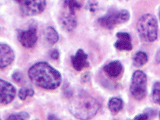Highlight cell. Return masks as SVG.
<instances>
[{"label":"cell","mask_w":160,"mask_h":120,"mask_svg":"<svg viewBox=\"0 0 160 120\" xmlns=\"http://www.w3.org/2000/svg\"><path fill=\"white\" fill-rule=\"evenodd\" d=\"M28 75L33 83L43 89H57L62 83L59 72L46 62L34 64L29 69Z\"/></svg>","instance_id":"6da1fadb"},{"label":"cell","mask_w":160,"mask_h":120,"mask_svg":"<svg viewBox=\"0 0 160 120\" xmlns=\"http://www.w3.org/2000/svg\"><path fill=\"white\" fill-rule=\"evenodd\" d=\"M98 101L89 95L80 92L72 97L69 109L74 117L79 120H89L96 115L99 109Z\"/></svg>","instance_id":"7a4b0ae2"},{"label":"cell","mask_w":160,"mask_h":120,"mask_svg":"<svg viewBox=\"0 0 160 120\" xmlns=\"http://www.w3.org/2000/svg\"><path fill=\"white\" fill-rule=\"evenodd\" d=\"M137 31L139 39L144 43L149 44L156 41L159 31L156 16L151 14L142 15L137 23Z\"/></svg>","instance_id":"3957f363"},{"label":"cell","mask_w":160,"mask_h":120,"mask_svg":"<svg viewBox=\"0 0 160 120\" xmlns=\"http://www.w3.org/2000/svg\"><path fill=\"white\" fill-rule=\"evenodd\" d=\"M130 18V14L127 9H109L104 16L100 17L98 23L102 28L113 29L117 25L126 23Z\"/></svg>","instance_id":"277c9868"},{"label":"cell","mask_w":160,"mask_h":120,"mask_svg":"<svg viewBox=\"0 0 160 120\" xmlns=\"http://www.w3.org/2000/svg\"><path fill=\"white\" fill-rule=\"evenodd\" d=\"M147 75L142 71H136L132 77L130 85V92L135 99L141 100L147 95Z\"/></svg>","instance_id":"5b68a950"},{"label":"cell","mask_w":160,"mask_h":120,"mask_svg":"<svg viewBox=\"0 0 160 120\" xmlns=\"http://www.w3.org/2000/svg\"><path fill=\"white\" fill-rule=\"evenodd\" d=\"M19 4L22 14L27 16H37L44 11L46 0H14Z\"/></svg>","instance_id":"8992f818"},{"label":"cell","mask_w":160,"mask_h":120,"mask_svg":"<svg viewBox=\"0 0 160 120\" xmlns=\"http://www.w3.org/2000/svg\"><path fill=\"white\" fill-rule=\"evenodd\" d=\"M59 24L62 29L66 32H72L77 26V18L76 12L61 7L59 16Z\"/></svg>","instance_id":"52a82bcc"},{"label":"cell","mask_w":160,"mask_h":120,"mask_svg":"<svg viewBox=\"0 0 160 120\" xmlns=\"http://www.w3.org/2000/svg\"><path fill=\"white\" fill-rule=\"evenodd\" d=\"M17 91L10 82L0 79V103L7 104L14 100Z\"/></svg>","instance_id":"ba28073f"},{"label":"cell","mask_w":160,"mask_h":120,"mask_svg":"<svg viewBox=\"0 0 160 120\" xmlns=\"http://www.w3.org/2000/svg\"><path fill=\"white\" fill-rule=\"evenodd\" d=\"M18 39L25 48H32L36 44L38 39L37 29L35 27H30L19 32Z\"/></svg>","instance_id":"9c48e42d"},{"label":"cell","mask_w":160,"mask_h":120,"mask_svg":"<svg viewBox=\"0 0 160 120\" xmlns=\"http://www.w3.org/2000/svg\"><path fill=\"white\" fill-rule=\"evenodd\" d=\"M14 58V52L11 47L7 44H0V69L11 65Z\"/></svg>","instance_id":"30bf717a"},{"label":"cell","mask_w":160,"mask_h":120,"mask_svg":"<svg viewBox=\"0 0 160 120\" xmlns=\"http://www.w3.org/2000/svg\"><path fill=\"white\" fill-rule=\"evenodd\" d=\"M117 40L114 44V47L119 51H131L133 48L132 38L127 32H118L116 35Z\"/></svg>","instance_id":"8fae6325"},{"label":"cell","mask_w":160,"mask_h":120,"mask_svg":"<svg viewBox=\"0 0 160 120\" xmlns=\"http://www.w3.org/2000/svg\"><path fill=\"white\" fill-rule=\"evenodd\" d=\"M72 64L74 68L77 71H81L84 67L89 66L88 55L83 49H79L76 54L72 58Z\"/></svg>","instance_id":"7c38bea8"},{"label":"cell","mask_w":160,"mask_h":120,"mask_svg":"<svg viewBox=\"0 0 160 120\" xmlns=\"http://www.w3.org/2000/svg\"><path fill=\"white\" fill-rule=\"evenodd\" d=\"M123 71V66L121 62L114 61L109 62L104 67V71L110 77H117Z\"/></svg>","instance_id":"4fadbf2b"},{"label":"cell","mask_w":160,"mask_h":120,"mask_svg":"<svg viewBox=\"0 0 160 120\" xmlns=\"http://www.w3.org/2000/svg\"><path fill=\"white\" fill-rule=\"evenodd\" d=\"M44 39L47 44L52 46L59 41V34L53 26H48L44 31Z\"/></svg>","instance_id":"5bb4252c"},{"label":"cell","mask_w":160,"mask_h":120,"mask_svg":"<svg viewBox=\"0 0 160 120\" xmlns=\"http://www.w3.org/2000/svg\"><path fill=\"white\" fill-rule=\"evenodd\" d=\"M123 100L119 97H112L108 102V108L112 114H116L123 108Z\"/></svg>","instance_id":"9a60e30c"},{"label":"cell","mask_w":160,"mask_h":120,"mask_svg":"<svg viewBox=\"0 0 160 120\" xmlns=\"http://www.w3.org/2000/svg\"><path fill=\"white\" fill-rule=\"evenodd\" d=\"M84 0H62V7L77 12L83 6Z\"/></svg>","instance_id":"2e32d148"},{"label":"cell","mask_w":160,"mask_h":120,"mask_svg":"<svg viewBox=\"0 0 160 120\" xmlns=\"http://www.w3.org/2000/svg\"><path fill=\"white\" fill-rule=\"evenodd\" d=\"M148 62V56L144 51H139L134 55L133 65L135 67H142Z\"/></svg>","instance_id":"e0dca14e"},{"label":"cell","mask_w":160,"mask_h":120,"mask_svg":"<svg viewBox=\"0 0 160 120\" xmlns=\"http://www.w3.org/2000/svg\"><path fill=\"white\" fill-rule=\"evenodd\" d=\"M152 97L154 103L157 104H159L160 102V83L159 81L154 82L152 87Z\"/></svg>","instance_id":"ac0fdd59"},{"label":"cell","mask_w":160,"mask_h":120,"mask_svg":"<svg viewBox=\"0 0 160 120\" xmlns=\"http://www.w3.org/2000/svg\"><path fill=\"white\" fill-rule=\"evenodd\" d=\"M34 95V90L32 88H27V87H22L18 92V97L22 100H25L27 97H32Z\"/></svg>","instance_id":"d6986e66"},{"label":"cell","mask_w":160,"mask_h":120,"mask_svg":"<svg viewBox=\"0 0 160 120\" xmlns=\"http://www.w3.org/2000/svg\"><path fill=\"white\" fill-rule=\"evenodd\" d=\"M29 114L26 112H21L19 113L9 116L7 120H29Z\"/></svg>","instance_id":"ffe728a7"},{"label":"cell","mask_w":160,"mask_h":120,"mask_svg":"<svg viewBox=\"0 0 160 120\" xmlns=\"http://www.w3.org/2000/svg\"><path fill=\"white\" fill-rule=\"evenodd\" d=\"M87 9L91 12H94L98 9V2L97 0H89L87 4Z\"/></svg>","instance_id":"44dd1931"},{"label":"cell","mask_w":160,"mask_h":120,"mask_svg":"<svg viewBox=\"0 0 160 120\" xmlns=\"http://www.w3.org/2000/svg\"><path fill=\"white\" fill-rule=\"evenodd\" d=\"M23 75H22V72H20L19 71H16L12 74V78H13L14 81L17 82H22V80H23Z\"/></svg>","instance_id":"7402d4cb"},{"label":"cell","mask_w":160,"mask_h":120,"mask_svg":"<svg viewBox=\"0 0 160 120\" xmlns=\"http://www.w3.org/2000/svg\"><path fill=\"white\" fill-rule=\"evenodd\" d=\"M90 78H91V74H90L89 72H87L84 73L83 76H82L81 81L83 82V83H85V82H89L90 81Z\"/></svg>","instance_id":"603a6c76"},{"label":"cell","mask_w":160,"mask_h":120,"mask_svg":"<svg viewBox=\"0 0 160 120\" xmlns=\"http://www.w3.org/2000/svg\"><path fill=\"white\" fill-rule=\"evenodd\" d=\"M50 57L54 60H57L59 57V53L57 49H54L50 52Z\"/></svg>","instance_id":"cb8c5ba5"},{"label":"cell","mask_w":160,"mask_h":120,"mask_svg":"<svg viewBox=\"0 0 160 120\" xmlns=\"http://www.w3.org/2000/svg\"><path fill=\"white\" fill-rule=\"evenodd\" d=\"M133 120H149V119L148 116H147V114L144 112L143 114H139V115L135 117Z\"/></svg>","instance_id":"d4e9b609"},{"label":"cell","mask_w":160,"mask_h":120,"mask_svg":"<svg viewBox=\"0 0 160 120\" xmlns=\"http://www.w3.org/2000/svg\"><path fill=\"white\" fill-rule=\"evenodd\" d=\"M159 56H160V53H159V51H157V62H159V61H160V58H159Z\"/></svg>","instance_id":"484cf974"},{"label":"cell","mask_w":160,"mask_h":120,"mask_svg":"<svg viewBox=\"0 0 160 120\" xmlns=\"http://www.w3.org/2000/svg\"><path fill=\"white\" fill-rule=\"evenodd\" d=\"M0 120H2V119H1V117H0Z\"/></svg>","instance_id":"4316f807"},{"label":"cell","mask_w":160,"mask_h":120,"mask_svg":"<svg viewBox=\"0 0 160 120\" xmlns=\"http://www.w3.org/2000/svg\"><path fill=\"white\" fill-rule=\"evenodd\" d=\"M114 120H116V119H114Z\"/></svg>","instance_id":"83f0119b"},{"label":"cell","mask_w":160,"mask_h":120,"mask_svg":"<svg viewBox=\"0 0 160 120\" xmlns=\"http://www.w3.org/2000/svg\"><path fill=\"white\" fill-rule=\"evenodd\" d=\"M57 120H58V119H57Z\"/></svg>","instance_id":"f1b7e54d"}]
</instances>
